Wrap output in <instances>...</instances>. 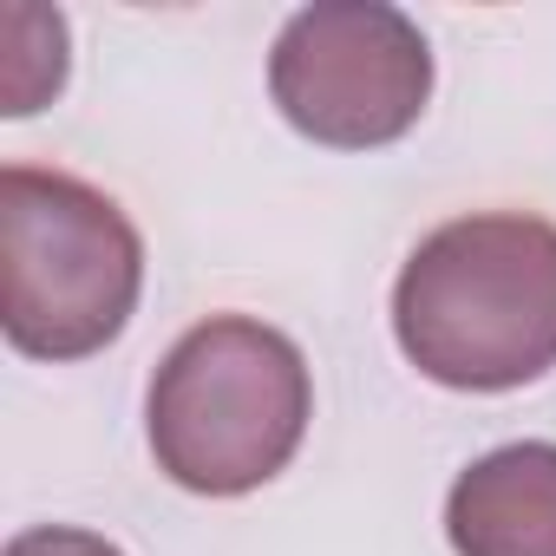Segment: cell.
<instances>
[{
  "mask_svg": "<svg viewBox=\"0 0 556 556\" xmlns=\"http://www.w3.org/2000/svg\"><path fill=\"white\" fill-rule=\"evenodd\" d=\"M400 354L452 393H510L556 367V223L478 210L439 223L393 282Z\"/></svg>",
  "mask_w": 556,
  "mask_h": 556,
  "instance_id": "6da1fadb",
  "label": "cell"
},
{
  "mask_svg": "<svg viewBox=\"0 0 556 556\" xmlns=\"http://www.w3.org/2000/svg\"><path fill=\"white\" fill-rule=\"evenodd\" d=\"M315 419V380L302 348L249 315L197 321L144 393L151 458L197 497H242L268 484Z\"/></svg>",
  "mask_w": 556,
  "mask_h": 556,
  "instance_id": "7a4b0ae2",
  "label": "cell"
},
{
  "mask_svg": "<svg viewBox=\"0 0 556 556\" xmlns=\"http://www.w3.org/2000/svg\"><path fill=\"white\" fill-rule=\"evenodd\" d=\"M144 295V242L86 177L0 170V328L27 361H86L125 334Z\"/></svg>",
  "mask_w": 556,
  "mask_h": 556,
  "instance_id": "3957f363",
  "label": "cell"
},
{
  "mask_svg": "<svg viewBox=\"0 0 556 556\" xmlns=\"http://www.w3.org/2000/svg\"><path fill=\"white\" fill-rule=\"evenodd\" d=\"M268 99L328 151H380L419 125L432 99V47L387 0H321L275 34Z\"/></svg>",
  "mask_w": 556,
  "mask_h": 556,
  "instance_id": "277c9868",
  "label": "cell"
},
{
  "mask_svg": "<svg viewBox=\"0 0 556 556\" xmlns=\"http://www.w3.org/2000/svg\"><path fill=\"white\" fill-rule=\"evenodd\" d=\"M458 556H556V445L517 439L471 458L445 491Z\"/></svg>",
  "mask_w": 556,
  "mask_h": 556,
  "instance_id": "5b68a950",
  "label": "cell"
},
{
  "mask_svg": "<svg viewBox=\"0 0 556 556\" xmlns=\"http://www.w3.org/2000/svg\"><path fill=\"white\" fill-rule=\"evenodd\" d=\"M66 86V21L53 8H0V112L34 118L53 92Z\"/></svg>",
  "mask_w": 556,
  "mask_h": 556,
  "instance_id": "8992f818",
  "label": "cell"
},
{
  "mask_svg": "<svg viewBox=\"0 0 556 556\" xmlns=\"http://www.w3.org/2000/svg\"><path fill=\"white\" fill-rule=\"evenodd\" d=\"M8 556H125V549L99 530H79V523H34L8 543Z\"/></svg>",
  "mask_w": 556,
  "mask_h": 556,
  "instance_id": "52a82bcc",
  "label": "cell"
}]
</instances>
